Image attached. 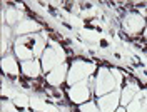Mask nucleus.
<instances>
[{
	"label": "nucleus",
	"instance_id": "obj_2",
	"mask_svg": "<svg viewBox=\"0 0 147 112\" xmlns=\"http://www.w3.org/2000/svg\"><path fill=\"white\" fill-rule=\"evenodd\" d=\"M119 112H124V111H119Z\"/></svg>",
	"mask_w": 147,
	"mask_h": 112
},
{
	"label": "nucleus",
	"instance_id": "obj_1",
	"mask_svg": "<svg viewBox=\"0 0 147 112\" xmlns=\"http://www.w3.org/2000/svg\"><path fill=\"white\" fill-rule=\"evenodd\" d=\"M22 69H24V72L27 75H37V72H38L35 60H25V62H22Z\"/></svg>",
	"mask_w": 147,
	"mask_h": 112
}]
</instances>
